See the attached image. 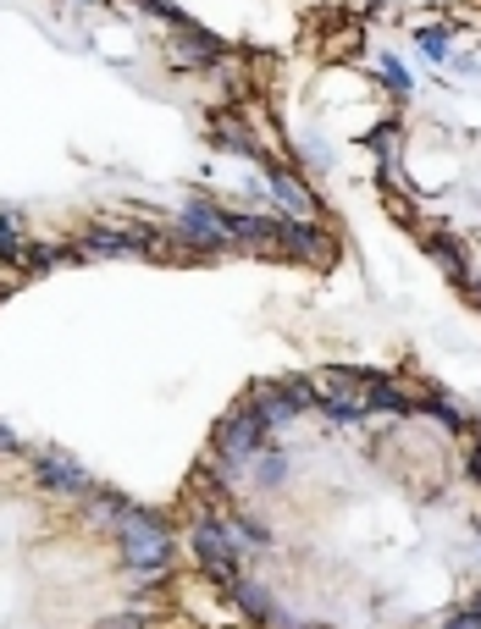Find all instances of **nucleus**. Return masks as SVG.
<instances>
[{
    "mask_svg": "<svg viewBox=\"0 0 481 629\" xmlns=\"http://www.w3.org/2000/svg\"><path fill=\"white\" fill-rule=\"evenodd\" d=\"M117 542H122L128 569L144 574V580H155V574L172 569V530H167V519H160L155 508L128 503V513L117 519Z\"/></svg>",
    "mask_w": 481,
    "mask_h": 629,
    "instance_id": "1",
    "label": "nucleus"
},
{
    "mask_svg": "<svg viewBox=\"0 0 481 629\" xmlns=\"http://www.w3.org/2000/svg\"><path fill=\"white\" fill-rule=\"evenodd\" d=\"M266 420H261V409L255 403H238L221 425H216V459L227 464V470H238V464H255V453L266 447Z\"/></svg>",
    "mask_w": 481,
    "mask_h": 629,
    "instance_id": "2",
    "label": "nucleus"
},
{
    "mask_svg": "<svg viewBox=\"0 0 481 629\" xmlns=\"http://www.w3.org/2000/svg\"><path fill=\"white\" fill-rule=\"evenodd\" d=\"M189 547L200 558V569L216 580V585H232L238 580V547L227 535V519H194L189 524Z\"/></svg>",
    "mask_w": 481,
    "mask_h": 629,
    "instance_id": "3",
    "label": "nucleus"
},
{
    "mask_svg": "<svg viewBox=\"0 0 481 629\" xmlns=\"http://www.w3.org/2000/svg\"><path fill=\"white\" fill-rule=\"evenodd\" d=\"M172 238H183L189 249H232V227H227V216H221L216 205H205V199H194V205L178 216Z\"/></svg>",
    "mask_w": 481,
    "mask_h": 629,
    "instance_id": "4",
    "label": "nucleus"
},
{
    "mask_svg": "<svg viewBox=\"0 0 481 629\" xmlns=\"http://www.w3.org/2000/svg\"><path fill=\"white\" fill-rule=\"evenodd\" d=\"M155 232L149 227H133V221H100L84 243H77V254H155Z\"/></svg>",
    "mask_w": 481,
    "mask_h": 629,
    "instance_id": "5",
    "label": "nucleus"
},
{
    "mask_svg": "<svg viewBox=\"0 0 481 629\" xmlns=\"http://www.w3.org/2000/svg\"><path fill=\"white\" fill-rule=\"evenodd\" d=\"M34 481H39L45 492H56V497H89V492H95V481L84 475V464H72L67 453H56V447L34 459Z\"/></svg>",
    "mask_w": 481,
    "mask_h": 629,
    "instance_id": "6",
    "label": "nucleus"
},
{
    "mask_svg": "<svg viewBox=\"0 0 481 629\" xmlns=\"http://www.w3.org/2000/svg\"><path fill=\"white\" fill-rule=\"evenodd\" d=\"M277 254H293V259H333V238L321 232L315 221H277Z\"/></svg>",
    "mask_w": 481,
    "mask_h": 629,
    "instance_id": "7",
    "label": "nucleus"
},
{
    "mask_svg": "<svg viewBox=\"0 0 481 629\" xmlns=\"http://www.w3.org/2000/svg\"><path fill=\"white\" fill-rule=\"evenodd\" d=\"M272 171V194L293 210V221H315L321 216V205H315V194H310V183H299L293 171H282V166H266Z\"/></svg>",
    "mask_w": 481,
    "mask_h": 629,
    "instance_id": "8",
    "label": "nucleus"
},
{
    "mask_svg": "<svg viewBox=\"0 0 481 629\" xmlns=\"http://www.w3.org/2000/svg\"><path fill=\"white\" fill-rule=\"evenodd\" d=\"M227 591L238 596V607H244L250 618H261V624H272V629H288V613H282V607H277V602H272V596H266L261 585H250L244 574H238V580H232Z\"/></svg>",
    "mask_w": 481,
    "mask_h": 629,
    "instance_id": "9",
    "label": "nucleus"
},
{
    "mask_svg": "<svg viewBox=\"0 0 481 629\" xmlns=\"http://www.w3.org/2000/svg\"><path fill=\"white\" fill-rule=\"evenodd\" d=\"M227 227H232V243H244V249H277V221L272 216L244 210V216H227Z\"/></svg>",
    "mask_w": 481,
    "mask_h": 629,
    "instance_id": "10",
    "label": "nucleus"
},
{
    "mask_svg": "<svg viewBox=\"0 0 481 629\" xmlns=\"http://www.w3.org/2000/svg\"><path fill=\"white\" fill-rule=\"evenodd\" d=\"M221 39H211V34H200V28H189V23H178V61H189V66H216L221 61Z\"/></svg>",
    "mask_w": 481,
    "mask_h": 629,
    "instance_id": "11",
    "label": "nucleus"
},
{
    "mask_svg": "<svg viewBox=\"0 0 481 629\" xmlns=\"http://www.w3.org/2000/svg\"><path fill=\"white\" fill-rule=\"evenodd\" d=\"M365 409H371V414H393V420H398V414H410V398L398 392L387 376H371V371H365Z\"/></svg>",
    "mask_w": 481,
    "mask_h": 629,
    "instance_id": "12",
    "label": "nucleus"
},
{
    "mask_svg": "<svg viewBox=\"0 0 481 629\" xmlns=\"http://www.w3.org/2000/svg\"><path fill=\"white\" fill-rule=\"evenodd\" d=\"M321 409H327V420H338V425L365 420V414H371V409H365V382L349 387V392H327V398H321Z\"/></svg>",
    "mask_w": 481,
    "mask_h": 629,
    "instance_id": "13",
    "label": "nucleus"
},
{
    "mask_svg": "<svg viewBox=\"0 0 481 629\" xmlns=\"http://www.w3.org/2000/svg\"><path fill=\"white\" fill-rule=\"evenodd\" d=\"M23 249H28V238H23V216L0 205V259H12V265H17Z\"/></svg>",
    "mask_w": 481,
    "mask_h": 629,
    "instance_id": "14",
    "label": "nucleus"
},
{
    "mask_svg": "<svg viewBox=\"0 0 481 629\" xmlns=\"http://www.w3.org/2000/svg\"><path fill=\"white\" fill-rule=\"evenodd\" d=\"M84 503H89V519H95V524H111V530H117V519L128 513V497H122V492H100V486H95Z\"/></svg>",
    "mask_w": 481,
    "mask_h": 629,
    "instance_id": "15",
    "label": "nucleus"
},
{
    "mask_svg": "<svg viewBox=\"0 0 481 629\" xmlns=\"http://www.w3.org/2000/svg\"><path fill=\"white\" fill-rule=\"evenodd\" d=\"M227 535H232L238 553H266V547H272V535H266L261 524H244V519H227Z\"/></svg>",
    "mask_w": 481,
    "mask_h": 629,
    "instance_id": "16",
    "label": "nucleus"
},
{
    "mask_svg": "<svg viewBox=\"0 0 481 629\" xmlns=\"http://www.w3.org/2000/svg\"><path fill=\"white\" fill-rule=\"evenodd\" d=\"M426 249H432V259H443V265H448V277H454V282L470 271V259L459 254V243H454V238H432Z\"/></svg>",
    "mask_w": 481,
    "mask_h": 629,
    "instance_id": "17",
    "label": "nucleus"
},
{
    "mask_svg": "<svg viewBox=\"0 0 481 629\" xmlns=\"http://www.w3.org/2000/svg\"><path fill=\"white\" fill-rule=\"evenodd\" d=\"M421 414H432V420H443L448 431H465V409H454V398H421Z\"/></svg>",
    "mask_w": 481,
    "mask_h": 629,
    "instance_id": "18",
    "label": "nucleus"
},
{
    "mask_svg": "<svg viewBox=\"0 0 481 629\" xmlns=\"http://www.w3.org/2000/svg\"><path fill=\"white\" fill-rule=\"evenodd\" d=\"M250 470L261 475V486H282V475H288V459H282V453H266V447H261Z\"/></svg>",
    "mask_w": 481,
    "mask_h": 629,
    "instance_id": "19",
    "label": "nucleus"
},
{
    "mask_svg": "<svg viewBox=\"0 0 481 629\" xmlns=\"http://www.w3.org/2000/svg\"><path fill=\"white\" fill-rule=\"evenodd\" d=\"M376 72H382V83L393 88V95H410V72H405V66H398L393 56H382V61H376Z\"/></svg>",
    "mask_w": 481,
    "mask_h": 629,
    "instance_id": "20",
    "label": "nucleus"
},
{
    "mask_svg": "<svg viewBox=\"0 0 481 629\" xmlns=\"http://www.w3.org/2000/svg\"><path fill=\"white\" fill-rule=\"evenodd\" d=\"M421 56H426V61H448V34H443V28H426V34H421Z\"/></svg>",
    "mask_w": 481,
    "mask_h": 629,
    "instance_id": "21",
    "label": "nucleus"
},
{
    "mask_svg": "<svg viewBox=\"0 0 481 629\" xmlns=\"http://www.w3.org/2000/svg\"><path fill=\"white\" fill-rule=\"evenodd\" d=\"M371 144H376L382 155H393V160H398V133H387V128H382V133L371 138ZM387 171H393V183H405V171H398V166H387Z\"/></svg>",
    "mask_w": 481,
    "mask_h": 629,
    "instance_id": "22",
    "label": "nucleus"
},
{
    "mask_svg": "<svg viewBox=\"0 0 481 629\" xmlns=\"http://www.w3.org/2000/svg\"><path fill=\"white\" fill-rule=\"evenodd\" d=\"M459 288H465V299H476V304H481V271H465V277H459Z\"/></svg>",
    "mask_w": 481,
    "mask_h": 629,
    "instance_id": "23",
    "label": "nucleus"
},
{
    "mask_svg": "<svg viewBox=\"0 0 481 629\" xmlns=\"http://www.w3.org/2000/svg\"><path fill=\"white\" fill-rule=\"evenodd\" d=\"M448 629H481V613H476V607H465L459 618H448Z\"/></svg>",
    "mask_w": 481,
    "mask_h": 629,
    "instance_id": "24",
    "label": "nucleus"
},
{
    "mask_svg": "<svg viewBox=\"0 0 481 629\" xmlns=\"http://www.w3.org/2000/svg\"><path fill=\"white\" fill-rule=\"evenodd\" d=\"M0 453H23V441H17L7 425H0Z\"/></svg>",
    "mask_w": 481,
    "mask_h": 629,
    "instance_id": "25",
    "label": "nucleus"
},
{
    "mask_svg": "<svg viewBox=\"0 0 481 629\" xmlns=\"http://www.w3.org/2000/svg\"><path fill=\"white\" fill-rule=\"evenodd\" d=\"M470 470H476V481H481V453H476V459H470Z\"/></svg>",
    "mask_w": 481,
    "mask_h": 629,
    "instance_id": "26",
    "label": "nucleus"
},
{
    "mask_svg": "<svg viewBox=\"0 0 481 629\" xmlns=\"http://www.w3.org/2000/svg\"><path fill=\"white\" fill-rule=\"evenodd\" d=\"M470 607H476V613H481V596H476V602H470Z\"/></svg>",
    "mask_w": 481,
    "mask_h": 629,
    "instance_id": "27",
    "label": "nucleus"
},
{
    "mask_svg": "<svg viewBox=\"0 0 481 629\" xmlns=\"http://www.w3.org/2000/svg\"><path fill=\"white\" fill-rule=\"evenodd\" d=\"M89 7H100V0H89Z\"/></svg>",
    "mask_w": 481,
    "mask_h": 629,
    "instance_id": "28",
    "label": "nucleus"
}]
</instances>
